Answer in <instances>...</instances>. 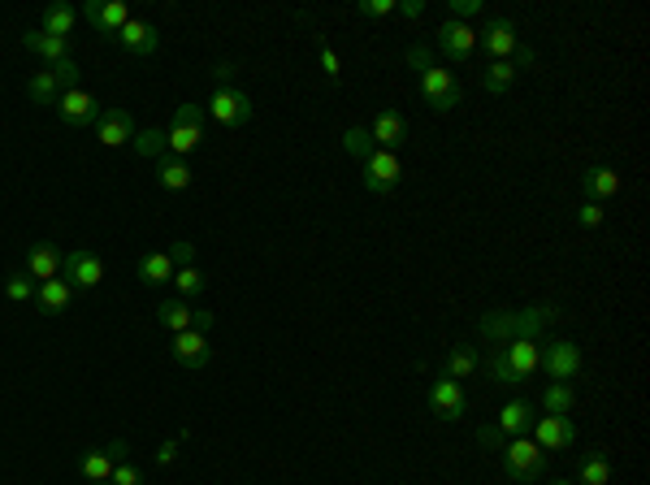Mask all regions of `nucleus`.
<instances>
[{
	"mask_svg": "<svg viewBox=\"0 0 650 485\" xmlns=\"http://www.w3.org/2000/svg\"><path fill=\"white\" fill-rule=\"evenodd\" d=\"M113 39H117V48L122 52H130V57H152V52L161 48V31H156L152 22H143V18H130Z\"/></svg>",
	"mask_w": 650,
	"mask_h": 485,
	"instance_id": "nucleus-20",
	"label": "nucleus"
},
{
	"mask_svg": "<svg viewBox=\"0 0 650 485\" xmlns=\"http://www.w3.org/2000/svg\"><path fill=\"white\" fill-rule=\"evenodd\" d=\"M603 221H607V208H603V204H590V200H585V204L577 208V226H581V230H598Z\"/></svg>",
	"mask_w": 650,
	"mask_h": 485,
	"instance_id": "nucleus-40",
	"label": "nucleus"
},
{
	"mask_svg": "<svg viewBox=\"0 0 650 485\" xmlns=\"http://www.w3.org/2000/svg\"><path fill=\"white\" fill-rule=\"evenodd\" d=\"M204 143V104H178L174 122L165 130V152L169 156H191Z\"/></svg>",
	"mask_w": 650,
	"mask_h": 485,
	"instance_id": "nucleus-7",
	"label": "nucleus"
},
{
	"mask_svg": "<svg viewBox=\"0 0 650 485\" xmlns=\"http://www.w3.org/2000/svg\"><path fill=\"white\" fill-rule=\"evenodd\" d=\"M395 13H403L408 22H416L425 13V0H395Z\"/></svg>",
	"mask_w": 650,
	"mask_h": 485,
	"instance_id": "nucleus-46",
	"label": "nucleus"
},
{
	"mask_svg": "<svg viewBox=\"0 0 650 485\" xmlns=\"http://www.w3.org/2000/svg\"><path fill=\"white\" fill-rule=\"evenodd\" d=\"M109 485H143V473H139V468H135V464H130V460H122V464H117V468H113V477H109Z\"/></svg>",
	"mask_w": 650,
	"mask_h": 485,
	"instance_id": "nucleus-42",
	"label": "nucleus"
},
{
	"mask_svg": "<svg viewBox=\"0 0 650 485\" xmlns=\"http://www.w3.org/2000/svg\"><path fill=\"white\" fill-rule=\"evenodd\" d=\"M624 187V178H620V169L616 165H590L581 174V195L590 204H607V200H616Z\"/></svg>",
	"mask_w": 650,
	"mask_h": 485,
	"instance_id": "nucleus-17",
	"label": "nucleus"
},
{
	"mask_svg": "<svg viewBox=\"0 0 650 485\" xmlns=\"http://www.w3.org/2000/svg\"><path fill=\"white\" fill-rule=\"evenodd\" d=\"M126 455H130V447H126L122 438H117V442H109V447L87 451V455H83V468H78V473H83L87 485H100V481H109V477H113V468L122 464Z\"/></svg>",
	"mask_w": 650,
	"mask_h": 485,
	"instance_id": "nucleus-16",
	"label": "nucleus"
},
{
	"mask_svg": "<svg viewBox=\"0 0 650 485\" xmlns=\"http://www.w3.org/2000/svg\"><path fill=\"white\" fill-rule=\"evenodd\" d=\"M499 455H503V477L507 481L529 485V481H542L546 477V451L529 434L525 438H507Z\"/></svg>",
	"mask_w": 650,
	"mask_h": 485,
	"instance_id": "nucleus-5",
	"label": "nucleus"
},
{
	"mask_svg": "<svg viewBox=\"0 0 650 485\" xmlns=\"http://www.w3.org/2000/svg\"><path fill=\"white\" fill-rule=\"evenodd\" d=\"M169 356H174V364H178V369H187V373L208 369V360H213L208 330H182V334H174V347H169Z\"/></svg>",
	"mask_w": 650,
	"mask_h": 485,
	"instance_id": "nucleus-15",
	"label": "nucleus"
},
{
	"mask_svg": "<svg viewBox=\"0 0 650 485\" xmlns=\"http://www.w3.org/2000/svg\"><path fill=\"white\" fill-rule=\"evenodd\" d=\"M70 299H74V286L65 282V278H52V282H39L35 308L44 312V317H61V312L70 308Z\"/></svg>",
	"mask_w": 650,
	"mask_h": 485,
	"instance_id": "nucleus-26",
	"label": "nucleus"
},
{
	"mask_svg": "<svg viewBox=\"0 0 650 485\" xmlns=\"http://www.w3.org/2000/svg\"><path fill=\"white\" fill-rule=\"evenodd\" d=\"M581 369H585V356L572 338H542L538 373H546L551 382H577Z\"/></svg>",
	"mask_w": 650,
	"mask_h": 485,
	"instance_id": "nucleus-6",
	"label": "nucleus"
},
{
	"mask_svg": "<svg viewBox=\"0 0 650 485\" xmlns=\"http://www.w3.org/2000/svg\"><path fill=\"white\" fill-rule=\"evenodd\" d=\"M343 152L356 156V161H364V156L373 152V139H369V126H351L343 135Z\"/></svg>",
	"mask_w": 650,
	"mask_h": 485,
	"instance_id": "nucleus-38",
	"label": "nucleus"
},
{
	"mask_svg": "<svg viewBox=\"0 0 650 485\" xmlns=\"http://www.w3.org/2000/svg\"><path fill=\"white\" fill-rule=\"evenodd\" d=\"M26 96H31L35 104H52V109H57L61 87H57V78H52V70H35L31 78H26Z\"/></svg>",
	"mask_w": 650,
	"mask_h": 485,
	"instance_id": "nucleus-34",
	"label": "nucleus"
},
{
	"mask_svg": "<svg viewBox=\"0 0 650 485\" xmlns=\"http://www.w3.org/2000/svg\"><path fill=\"white\" fill-rule=\"evenodd\" d=\"M130 148H135V156H156V161H161V152H165V130H135Z\"/></svg>",
	"mask_w": 650,
	"mask_h": 485,
	"instance_id": "nucleus-37",
	"label": "nucleus"
},
{
	"mask_svg": "<svg viewBox=\"0 0 650 485\" xmlns=\"http://www.w3.org/2000/svg\"><path fill=\"white\" fill-rule=\"evenodd\" d=\"M473 13H481V0H451V13L447 18H460V22H468Z\"/></svg>",
	"mask_w": 650,
	"mask_h": 485,
	"instance_id": "nucleus-45",
	"label": "nucleus"
},
{
	"mask_svg": "<svg viewBox=\"0 0 650 485\" xmlns=\"http://www.w3.org/2000/svg\"><path fill=\"white\" fill-rule=\"evenodd\" d=\"M100 485H109V481H100Z\"/></svg>",
	"mask_w": 650,
	"mask_h": 485,
	"instance_id": "nucleus-50",
	"label": "nucleus"
},
{
	"mask_svg": "<svg viewBox=\"0 0 650 485\" xmlns=\"http://www.w3.org/2000/svg\"><path fill=\"white\" fill-rule=\"evenodd\" d=\"M533 421H538V412H533L529 399H507L499 408V421H494V425H499L507 438H525L533 429Z\"/></svg>",
	"mask_w": 650,
	"mask_h": 485,
	"instance_id": "nucleus-25",
	"label": "nucleus"
},
{
	"mask_svg": "<svg viewBox=\"0 0 650 485\" xmlns=\"http://www.w3.org/2000/svg\"><path fill=\"white\" fill-rule=\"evenodd\" d=\"M321 70H325V78H330V83H338V78H343V61H338V52L330 44H321Z\"/></svg>",
	"mask_w": 650,
	"mask_h": 485,
	"instance_id": "nucleus-43",
	"label": "nucleus"
},
{
	"mask_svg": "<svg viewBox=\"0 0 650 485\" xmlns=\"http://www.w3.org/2000/svg\"><path fill=\"white\" fill-rule=\"evenodd\" d=\"M516 74H520L516 61H490L486 70H481V87H486L490 96H507L512 83H516Z\"/></svg>",
	"mask_w": 650,
	"mask_h": 485,
	"instance_id": "nucleus-31",
	"label": "nucleus"
},
{
	"mask_svg": "<svg viewBox=\"0 0 650 485\" xmlns=\"http://www.w3.org/2000/svg\"><path fill=\"white\" fill-rule=\"evenodd\" d=\"M169 460H178V438H169L156 447V464H169Z\"/></svg>",
	"mask_w": 650,
	"mask_h": 485,
	"instance_id": "nucleus-48",
	"label": "nucleus"
},
{
	"mask_svg": "<svg viewBox=\"0 0 650 485\" xmlns=\"http://www.w3.org/2000/svg\"><path fill=\"white\" fill-rule=\"evenodd\" d=\"M356 13L360 18H390V13H395V0H360Z\"/></svg>",
	"mask_w": 650,
	"mask_h": 485,
	"instance_id": "nucleus-41",
	"label": "nucleus"
},
{
	"mask_svg": "<svg viewBox=\"0 0 650 485\" xmlns=\"http://www.w3.org/2000/svg\"><path fill=\"white\" fill-rule=\"evenodd\" d=\"M559 317V308L555 304H533V308H494L486 312V317L477 321V334L486 338V343L494 347H503V343H512V338H546V325H551Z\"/></svg>",
	"mask_w": 650,
	"mask_h": 485,
	"instance_id": "nucleus-1",
	"label": "nucleus"
},
{
	"mask_svg": "<svg viewBox=\"0 0 650 485\" xmlns=\"http://www.w3.org/2000/svg\"><path fill=\"white\" fill-rule=\"evenodd\" d=\"M572 408H577V390H572L568 382H551L542 390V412L546 416H568Z\"/></svg>",
	"mask_w": 650,
	"mask_h": 485,
	"instance_id": "nucleus-33",
	"label": "nucleus"
},
{
	"mask_svg": "<svg viewBox=\"0 0 650 485\" xmlns=\"http://www.w3.org/2000/svg\"><path fill=\"white\" fill-rule=\"evenodd\" d=\"M61 265H65V252L57 243H31V252H26V273H31L35 282L61 278Z\"/></svg>",
	"mask_w": 650,
	"mask_h": 485,
	"instance_id": "nucleus-23",
	"label": "nucleus"
},
{
	"mask_svg": "<svg viewBox=\"0 0 650 485\" xmlns=\"http://www.w3.org/2000/svg\"><path fill=\"white\" fill-rule=\"evenodd\" d=\"M174 256L169 252H148L139 260V282L143 286H165V282H174Z\"/></svg>",
	"mask_w": 650,
	"mask_h": 485,
	"instance_id": "nucleus-30",
	"label": "nucleus"
},
{
	"mask_svg": "<svg viewBox=\"0 0 650 485\" xmlns=\"http://www.w3.org/2000/svg\"><path fill=\"white\" fill-rule=\"evenodd\" d=\"M83 18L96 26L100 35H117L122 26L130 22V9H126V0H87L83 5Z\"/></svg>",
	"mask_w": 650,
	"mask_h": 485,
	"instance_id": "nucleus-21",
	"label": "nucleus"
},
{
	"mask_svg": "<svg viewBox=\"0 0 650 485\" xmlns=\"http://www.w3.org/2000/svg\"><path fill=\"white\" fill-rule=\"evenodd\" d=\"M551 485H572V481H559V477H555V481H551Z\"/></svg>",
	"mask_w": 650,
	"mask_h": 485,
	"instance_id": "nucleus-49",
	"label": "nucleus"
},
{
	"mask_svg": "<svg viewBox=\"0 0 650 485\" xmlns=\"http://www.w3.org/2000/svg\"><path fill=\"white\" fill-rule=\"evenodd\" d=\"M174 286H178V295H182V299H200V295H204V286H208V278H204V269L182 265V269H174Z\"/></svg>",
	"mask_w": 650,
	"mask_h": 485,
	"instance_id": "nucleus-36",
	"label": "nucleus"
},
{
	"mask_svg": "<svg viewBox=\"0 0 650 485\" xmlns=\"http://www.w3.org/2000/svg\"><path fill=\"white\" fill-rule=\"evenodd\" d=\"M477 48H486L490 61H512L520 52V26L512 18H486L477 31Z\"/></svg>",
	"mask_w": 650,
	"mask_h": 485,
	"instance_id": "nucleus-9",
	"label": "nucleus"
},
{
	"mask_svg": "<svg viewBox=\"0 0 650 485\" xmlns=\"http://www.w3.org/2000/svg\"><path fill=\"white\" fill-rule=\"evenodd\" d=\"M208 117L221 126V130H243L252 122V96L234 83V65L221 61L217 65V91L208 96Z\"/></svg>",
	"mask_w": 650,
	"mask_h": 485,
	"instance_id": "nucleus-3",
	"label": "nucleus"
},
{
	"mask_svg": "<svg viewBox=\"0 0 650 485\" xmlns=\"http://www.w3.org/2000/svg\"><path fill=\"white\" fill-rule=\"evenodd\" d=\"M360 182H364V191L369 195H390L403 182V161H399V152H382V148H373L369 156L360 161Z\"/></svg>",
	"mask_w": 650,
	"mask_h": 485,
	"instance_id": "nucleus-8",
	"label": "nucleus"
},
{
	"mask_svg": "<svg viewBox=\"0 0 650 485\" xmlns=\"http://www.w3.org/2000/svg\"><path fill=\"white\" fill-rule=\"evenodd\" d=\"M22 48L35 52V57L48 61V65H57V61L70 57V39H57V35H44V31H26L22 35Z\"/></svg>",
	"mask_w": 650,
	"mask_h": 485,
	"instance_id": "nucleus-27",
	"label": "nucleus"
},
{
	"mask_svg": "<svg viewBox=\"0 0 650 485\" xmlns=\"http://www.w3.org/2000/svg\"><path fill=\"white\" fill-rule=\"evenodd\" d=\"M100 113H104V104L91 96V91L83 87H74V91H61V100H57V117L70 130H87V126H96L100 122Z\"/></svg>",
	"mask_w": 650,
	"mask_h": 485,
	"instance_id": "nucleus-12",
	"label": "nucleus"
},
{
	"mask_svg": "<svg viewBox=\"0 0 650 485\" xmlns=\"http://www.w3.org/2000/svg\"><path fill=\"white\" fill-rule=\"evenodd\" d=\"M538 351H542L538 338H512V343L494 347L486 356V373L499 386H520L525 377L538 373Z\"/></svg>",
	"mask_w": 650,
	"mask_h": 485,
	"instance_id": "nucleus-4",
	"label": "nucleus"
},
{
	"mask_svg": "<svg viewBox=\"0 0 650 485\" xmlns=\"http://www.w3.org/2000/svg\"><path fill=\"white\" fill-rule=\"evenodd\" d=\"M477 442H481V447H486V451H503L507 434H503L499 425H481V429H477Z\"/></svg>",
	"mask_w": 650,
	"mask_h": 485,
	"instance_id": "nucleus-44",
	"label": "nucleus"
},
{
	"mask_svg": "<svg viewBox=\"0 0 650 485\" xmlns=\"http://www.w3.org/2000/svg\"><path fill=\"white\" fill-rule=\"evenodd\" d=\"M156 321H161L169 334H182V330H213L217 317L208 308H191L187 299H165V304L156 308Z\"/></svg>",
	"mask_w": 650,
	"mask_h": 485,
	"instance_id": "nucleus-13",
	"label": "nucleus"
},
{
	"mask_svg": "<svg viewBox=\"0 0 650 485\" xmlns=\"http://www.w3.org/2000/svg\"><path fill=\"white\" fill-rule=\"evenodd\" d=\"M52 70V78H57V87L61 91H74L78 87V78H83V70L74 65V57H65V61H57V65H48Z\"/></svg>",
	"mask_w": 650,
	"mask_h": 485,
	"instance_id": "nucleus-39",
	"label": "nucleus"
},
{
	"mask_svg": "<svg viewBox=\"0 0 650 485\" xmlns=\"http://www.w3.org/2000/svg\"><path fill=\"white\" fill-rule=\"evenodd\" d=\"M156 182H161V191H187L195 182V174H191L187 161H178V156H161V161H156Z\"/></svg>",
	"mask_w": 650,
	"mask_h": 485,
	"instance_id": "nucleus-29",
	"label": "nucleus"
},
{
	"mask_svg": "<svg viewBox=\"0 0 650 485\" xmlns=\"http://www.w3.org/2000/svg\"><path fill=\"white\" fill-rule=\"evenodd\" d=\"M529 434L542 451H564L577 442V425H572V416H538Z\"/></svg>",
	"mask_w": 650,
	"mask_h": 485,
	"instance_id": "nucleus-18",
	"label": "nucleus"
},
{
	"mask_svg": "<svg viewBox=\"0 0 650 485\" xmlns=\"http://www.w3.org/2000/svg\"><path fill=\"white\" fill-rule=\"evenodd\" d=\"M74 22H78V13H74L70 0H52V5H44V22H39V31L57 35V39H70Z\"/></svg>",
	"mask_w": 650,
	"mask_h": 485,
	"instance_id": "nucleus-28",
	"label": "nucleus"
},
{
	"mask_svg": "<svg viewBox=\"0 0 650 485\" xmlns=\"http://www.w3.org/2000/svg\"><path fill=\"white\" fill-rule=\"evenodd\" d=\"M434 44L451 65H464V61H473V52H477V26H468L460 18H442Z\"/></svg>",
	"mask_w": 650,
	"mask_h": 485,
	"instance_id": "nucleus-10",
	"label": "nucleus"
},
{
	"mask_svg": "<svg viewBox=\"0 0 650 485\" xmlns=\"http://www.w3.org/2000/svg\"><path fill=\"white\" fill-rule=\"evenodd\" d=\"M425 403H429V412H434V421H460V416L468 412L464 386L451 382V377H438V382L425 390Z\"/></svg>",
	"mask_w": 650,
	"mask_h": 485,
	"instance_id": "nucleus-14",
	"label": "nucleus"
},
{
	"mask_svg": "<svg viewBox=\"0 0 650 485\" xmlns=\"http://www.w3.org/2000/svg\"><path fill=\"white\" fill-rule=\"evenodd\" d=\"M369 139H373V148H382V152H399L403 143H408V117L399 109H382L369 126Z\"/></svg>",
	"mask_w": 650,
	"mask_h": 485,
	"instance_id": "nucleus-19",
	"label": "nucleus"
},
{
	"mask_svg": "<svg viewBox=\"0 0 650 485\" xmlns=\"http://www.w3.org/2000/svg\"><path fill=\"white\" fill-rule=\"evenodd\" d=\"M169 256H174L178 269H182V265H195V247H191V243H174V252H169Z\"/></svg>",
	"mask_w": 650,
	"mask_h": 485,
	"instance_id": "nucleus-47",
	"label": "nucleus"
},
{
	"mask_svg": "<svg viewBox=\"0 0 650 485\" xmlns=\"http://www.w3.org/2000/svg\"><path fill=\"white\" fill-rule=\"evenodd\" d=\"M403 61L416 70V87H421V100L429 104L434 113H451L455 104L464 100V87L460 78H455L447 65L434 61V52H429L425 44H408V52H403Z\"/></svg>",
	"mask_w": 650,
	"mask_h": 485,
	"instance_id": "nucleus-2",
	"label": "nucleus"
},
{
	"mask_svg": "<svg viewBox=\"0 0 650 485\" xmlns=\"http://www.w3.org/2000/svg\"><path fill=\"white\" fill-rule=\"evenodd\" d=\"M96 139L104 148H126V143L135 139V117H130V109H104L96 122Z\"/></svg>",
	"mask_w": 650,
	"mask_h": 485,
	"instance_id": "nucleus-22",
	"label": "nucleus"
},
{
	"mask_svg": "<svg viewBox=\"0 0 650 485\" xmlns=\"http://www.w3.org/2000/svg\"><path fill=\"white\" fill-rule=\"evenodd\" d=\"M35 291H39V282L26 269H18V273H9V278H5V299H9V304H35Z\"/></svg>",
	"mask_w": 650,
	"mask_h": 485,
	"instance_id": "nucleus-35",
	"label": "nucleus"
},
{
	"mask_svg": "<svg viewBox=\"0 0 650 485\" xmlns=\"http://www.w3.org/2000/svg\"><path fill=\"white\" fill-rule=\"evenodd\" d=\"M61 278L70 282L74 291H96V286L104 282V256L91 252V247H74V252H65Z\"/></svg>",
	"mask_w": 650,
	"mask_h": 485,
	"instance_id": "nucleus-11",
	"label": "nucleus"
},
{
	"mask_svg": "<svg viewBox=\"0 0 650 485\" xmlns=\"http://www.w3.org/2000/svg\"><path fill=\"white\" fill-rule=\"evenodd\" d=\"M577 485H611V464L603 451H585L577 460Z\"/></svg>",
	"mask_w": 650,
	"mask_h": 485,
	"instance_id": "nucleus-32",
	"label": "nucleus"
},
{
	"mask_svg": "<svg viewBox=\"0 0 650 485\" xmlns=\"http://www.w3.org/2000/svg\"><path fill=\"white\" fill-rule=\"evenodd\" d=\"M473 373H481V351L473 343H455L447 356H442V373L438 377H451V382H468Z\"/></svg>",
	"mask_w": 650,
	"mask_h": 485,
	"instance_id": "nucleus-24",
	"label": "nucleus"
}]
</instances>
